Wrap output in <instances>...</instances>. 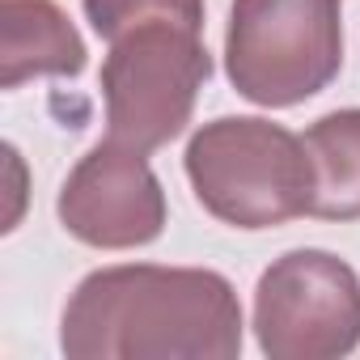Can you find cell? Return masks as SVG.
<instances>
[{"label": "cell", "instance_id": "obj_1", "mask_svg": "<svg viewBox=\"0 0 360 360\" xmlns=\"http://www.w3.org/2000/svg\"><path fill=\"white\" fill-rule=\"evenodd\" d=\"M200 200L242 225H280L314 204V161L301 140L263 119H221L195 136L187 153Z\"/></svg>", "mask_w": 360, "mask_h": 360}, {"label": "cell", "instance_id": "obj_2", "mask_svg": "<svg viewBox=\"0 0 360 360\" xmlns=\"http://www.w3.org/2000/svg\"><path fill=\"white\" fill-rule=\"evenodd\" d=\"M339 72V0H238L229 77L263 106H292Z\"/></svg>", "mask_w": 360, "mask_h": 360}, {"label": "cell", "instance_id": "obj_3", "mask_svg": "<svg viewBox=\"0 0 360 360\" xmlns=\"http://www.w3.org/2000/svg\"><path fill=\"white\" fill-rule=\"evenodd\" d=\"M208 77V51L195 30L174 22H148L140 34L119 39L102 72L110 106V140L148 153L183 131L195 89Z\"/></svg>", "mask_w": 360, "mask_h": 360}, {"label": "cell", "instance_id": "obj_4", "mask_svg": "<svg viewBox=\"0 0 360 360\" xmlns=\"http://www.w3.org/2000/svg\"><path fill=\"white\" fill-rule=\"evenodd\" d=\"M60 212L68 229L94 246H131L157 238L161 229V195L153 174L144 169L136 148L119 153L115 140L106 148H94L89 161L72 174Z\"/></svg>", "mask_w": 360, "mask_h": 360}, {"label": "cell", "instance_id": "obj_5", "mask_svg": "<svg viewBox=\"0 0 360 360\" xmlns=\"http://www.w3.org/2000/svg\"><path fill=\"white\" fill-rule=\"evenodd\" d=\"M5 85L13 89L26 72H81L85 47L47 0H5Z\"/></svg>", "mask_w": 360, "mask_h": 360}, {"label": "cell", "instance_id": "obj_6", "mask_svg": "<svg viewBox=\"0 0 360 360\" xmlns=\"http://www.w3.org/2000/svg\"><path fill=\"white\" fill-rule=\"evenodd\" d=\"M305 148L314 157V204L318 217H360V110L326 115L309 127Z\"/></svg>", "mask_w": 360, "mask_h": 360}, {"label": "cell", "instance_id": "obj_7", "mask_svg": "<svg viewBox=\"0 0 360 360\" xmlns=\"http://www.w3.org/2000/svg\"><path fill=\"white\" fill-rule=\"evenodd\" d=\"M89 22L102 39L119 43L123 34H131L136 26L153 22H174V26H187L200 30V0H85Z\"/></svg>", "mask_w": 360, "mask_h": 360}]
</instances>
